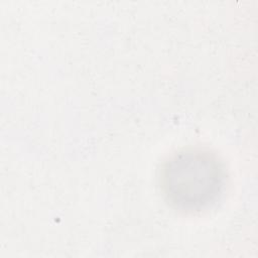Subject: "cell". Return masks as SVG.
<instances>
[{
	"label": "cell",
	"instance_id": "obj_1",
	"mask_svg": "<svg viewBox=\"0 0 258 258\" xmlns=\"http://www.w3.org/2000/svg\"><path fill=\"white\" fill-rule=\"evenodd\" d=\"M159 179L170 206L183 212H199L216 203L222 195L226 170L211 150L184 148L162 164Z\"/></svg>",
	"mask_w": 258,
	"mask_h": 258
}]
</instances>
